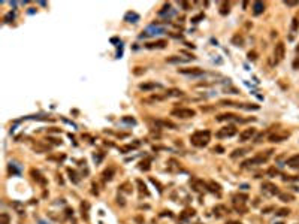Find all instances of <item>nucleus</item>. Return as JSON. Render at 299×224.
Segmentation results:
<instances>
[{
  "label": "nucleus",
  "mask_w": 299,
  "mask_h": 224,
  "mask_svg": "<svg viewBox=\"0 0 299 224\" xmlns=\"http://www.w3.org/2000/svg\"><path fill=\"white\" fill-rule=\"evenodd\" d=\"M12 206L15 208V209H17V212H18V214H24V209L21 208V205H19L18 202H12Z\"/></svg>",
  "instance_id": "obj_43"
},
{
  "label": "nucleus",
  "mask_w": 299,
  "mask_h": 224,
  "mask_svg": "<svg viewBox=\"0 0 299 224\" xmlns=\"http://www.w3.org/2000/svg\"><path fill=\"white\" fill-rule=\"evenodd\" d=\"M124 19H126L127 22H136V21L139 19V15L135 14V12H127L126 17H124Z\"/></svg>",
  "instance_id": "obj_26"
},
{
  "label": "nucleus",
  "mask_w": 299,
  "mask_h": 224,
  "mask_svg": "<svg viewBox=\"0 0 299 224\" xmlns=\"http://www.w3.org/2000/svg\"><path fill=\"white\" fill-rule=\"evenodd\" d=\"M202 18H203V14H200V15H197V17L192 18V21H193V22H199V19H202Z\"/></svg>",
  "instance_id": "obj_53"
},
{
  "label": "nucleus",
  "mask_w": 299,
  "mask_h": 224,
  "mask_svg": "<svg viewBox=\"0 0 299 224\" xmlns=\"http://www.w3.org/2000/svg\"><path fill=\"white\" fill-rule=\"evenodd\" d=\"M51 132H53V133H61V130H60V129H55V127L51 129Z\"/></svg>",
  "instance_id": "obj_60"
},
{
  "label": "nucleus",
  "mask_w": 299,
  "mask_h": 224,
  "mask_svg": "<svg viewBox=\"0 0 299 224\" xmlns=\"http://www.w3.org/2000/svg\"><path fill=\"white\" fill-rule=\"evenodd\" d=\"M0 224H11V221H9V215H8L6 212H3V214L0 215Z\"/></svg>",
  "instance_id": "obj_36"
},
{
  "label": "nucleus",
  "mask_w": 299,
  "mask_h": 224,
  "mask_svg": "<svg viewBox=\"0 0 299 224\" xmlns=\"http://www.w3.org/2000/svg\"><path fill=\"white\" fill-rule=\"evenodd\" d=\"M211 151L214 153V154H223V153H224L226 150H224V146H221V145H215V146L212 148Z\"/></svg>",
  "instance_id": "obj_35"
},
{
  "label": "nucleus",
  "mask_w": 299,
  "mask_h": 224,
  "mask_svg": "<svg viewBox=\"0 0 299 224\" xmlns=\"http://www.w3.org/2000/svg\"><path fill=\"white\" fill-rule=\"evenodd\" d=\"M226 224H242L241 221H235V220H230V221H228Z\"/></svg>",
  "instance_id": "obj_59"
},
{
  "label": "nucleus",
  "mask_w": 299,
  "mask_h": 224,
  "mask_svg": "<svg viewBox=\"0 0 299 224\" xmlns=\"http://www.w3.org/2000/svg\"><path fill=\"white\" fill-rule=\"evenodd\" d=\"M135 220H136V223H138V224H142V223H144V218H142V217H136Z\"/></svg>",
  "instance_id": "obj_57"
},
{
  "label": "nucleus",
  "mask_w": 299,
  "mask_h": 224,
  "mask_svg": "<svg viewBox=\"0 0 299 224\" xmlns=\"http://www.w3.org/2000/svg\"><path fill=\"white\" fill-rule=\"evenodd\" d=\"M14 18H15V14H14V12H8V14L5 15V18H3V19H5V22H11Z\"/></svg>",
  "instance_id": "obj_38"
},
{
  "label": "nucleus",
  "mask_w": 299,
  "mask_h": 224,
  "mask_svg": "<svg viewBox=\"0 0 299 224\" xmlns=\"http://www.w3.org/2000/svg\"><path fill=\"white\" fill-rule=\"evenodd\" d=\"M262 190H263V191H268L269 194H280L278 187L274 185V184H271V182H263V184H262Z\"/></svg>",
  "instance_id": "obj_14"
},
{
  "label": "nucleus",
  "mask_w": 299,
  "mask_h": 224,
  "mask_svg": "<svg viewBox=\"0 0 299 224\" xmlns=\"http://www.w3.org/2000/svg\"><path fill=\"white\" fill-rule=\"evenodd\" d=\"M168 169H169L171 172H176V171H179V164H178V161H176L175 158H171V160L168 161Z\"/></svg>",
  "instance_id": "obj_24"
},
{
  "label": "nucleus",
  "mask_w": 299,
  "mask_h": 224,
  "mask_svg": "<svg viewBox=\"0 0 299 224\" xmlns=\"http://www.w3.org/2000/svg\"><path fill=\"white\" fill-rule=\"evenodd\" d=\"M158 87H160V84H156V82H145V84L139 85V90H142V91H151V90L158 88Z\"/></svg>",
  "instance_id": "obj_20"
},
{
  "label": "nucleus",
  "mask_w": 299,
  "mask_h": 224,
  "mask_svg": "<svg viewBox=\"0 0 299 224\" xmlns=\"http://www.w3.org/2000/svg\"><path fill=\"white\" fill-rule=\"evenodd\" d=\"M174 117H178L181 120H187V118H193L196 117V111L194 109H190V108H176L171 112Z\"/></svg>",
  "instance_id": "obj_3"
},
{
  "label": "nucleus",
  "mask_w": 299,
  "mask_h": 224,
  "mask_svg": "<svg viewBox=\"0 0 299 224\" xmlns=\"http://www.w3.org/2000/svg\"><path fill=\"white\" fill-rule=\"evenodd\" d=\"M296 52H299V47H298V48H296Z\"/></svg>",
  "instance_id": "obj_62"
},
{
  "label": "nucleus",
  "mask_w": 299,
  "mask_h": 224,
  "mask_svg": "<svg viewBox=\"0 0 299 224\" xmlns=\"http://www.w3.org/2000/svg\"><path fill=\"white\" fill-rule=\"evenodd\" d=\"M284 5H286V6H289V8H295V6H298V5H299V2H296V0H295V2H293V0H286V2H284Z\"/></svg>",
  "instance_id": "obj_39"
},
{
  "label": "nucleus",
  "mask_w": 299,
  "mask_h": 224,
  "mask_svg": "<svg viewBox=\"0 0 299 224\" xmlns=\"http://www.w3.org/2000/svg\"><path fill=\"white\" fill-rule=\"evenodd\" d=\"M136 185H138V188H139V191H141L142 194L150 196V191H148V188H147L145 182H142V179H136Z\"/></svg>",
  "instance_id": "obj_25"
},
{
  "label": "nucleus",
  "mask_w": 299,
  "mask_h": 224,
  "mask_svg": "<svg viewBox=\"0 0 299 224\" xmlns=\"http://www.w3.org/2000/svg\"><path fill=\"white\" fill-rule=\"evenodd\" d=\"M66 215H68V217H71V215H73V211L68 208V209H66Z\"/></svg>",
  "instance_id": "obj_58"
},
{
  "label": "nucleus",
  "mask_w": 299,
  "mask_h": 224,
  "mask_svg": "<svg viewBox=\"0 0 299 224\" xmlns=\"http://www.w3.org/2000/svg\"><path fill=\"white\" fill-rule=\"evenodd\" d=\"M194 57H179V55H172V57H168L166 58V63H171V64H179V63H187L190 60H193Z\"/></svg>",
  "instance_id": "obj_8"
},
{
  "label": "nucleus",
  "mask_w": 299,
  "mask_h": 224,
  "mask_svg": "<svg viewBox=\"0 0 299 224\" xmlns=\"http://www.w3.org/2000/svg\"><path fill=\"white\" fill-rule=\"evenodd\" d=\"M132 185L129 184V182H123L121 185H120V190L121 191H126V193H132V188H130Z\"/></svg>",
  "instance_id": "obj_37"
},
{
  "label": "nucleus",
  "mask_w": 299,
  "mask_h": 224,
  "mask_svg": "<svg viewBox=\"0 0 299 224\" xmlns=\"http://www.w3.org/2000/svg\"><path fill=\"white\" fill-rule=\"evenodd\" d=\"M166 45H168V42L166 40H156V42H148V43H145V48L147 50H163V48H166Z\"/></svg>",
  "instance_id": "obj_9"
},
{
  "label": "nucleus",
  "mask_w": 299,
  "mask_h": 224,
  "mask_svg": "<svg viewBox=\"0 0 299 224\" xmlns=\"http://www.w3.org/2000/svg\"><path fill=\"white\" fill-rule=\"evenodd\" d=\"M150 181H151V182H153V184H154V185H157V187H158V190H160V193H162V191H163V187H162V184H160V182H158V181H156V179H154V178H150Z\"/></svg>",
  "instance_id": "obj_46"
},
{
  "label": "nucleus",
  "mask_w": 299,
  "mask_h": 224,
  "mask_svg": "<svg viewBox=\"0 0 299 224\" xmlns=\"http://www.w3.org/2000/svg\"><path fill=\"white\" fill-rule=\"evenodd\" d=\"M235 135H236L235 126H226V127L220 129V130L215 133L217 138H232V136H235Z\"/></svg>",
  "instance_id": "obj_4"
},
{
  "label": "nucleus",
  "mask_w": 299,
  "mask_h": 224,
  "mask_svg": "<svg viewBox=\"0 0 299 224\" xmlns=\"http://www.w3.org/2000/svg\"><path fill=\"white\" fill-rule=\"evenodd\" d=\"M207 188L211 190V191H217V193H220V191H221V187H220V184H217V182H214V181H210V182H208Z\"/></svg>",
  "instance_id": "obj_29"
},
{
  "label": "nucleus",
  "mask_w": 299,
  "mask_h": 224,
  "mask_svg": "<svg viewBox=\"0 0 299 224\" xmlns=\"http://www.w3.org/2000/svg\"><path fill=\"white\" fill-rule=\"evenodd\" d=\"M179 96H183V91L178 90V88H171L165 94V97H179Z\"/></svg>",
  "instance_id": "obj_23"
},
{
  "label": "nucleus",
  "mask_w": 299,
  "mask_h": 224,
  "mask_svg": "<svg viewBox=\"0 0 299 224\" xmlns=\"http://www.w3.org/2000/svg\"><path fill=\"white\" fill-rule=\"evenodd\" d=\"M210 139H211V132L210 130H199V132H194L190 138V142L193 146H197V148H203L210 143Z\"/></svg>",
  "instance_id": "obj_1"
},
{
  "label": "nucleus",
  "mask_w": 299,
  "mask_h": 224,
  "mask_svg": "<svg viewBox=\"0 0 299 224\" xmlns=\"http://www.w3.org/2000/svg\"><path fill=\"white\" fill-rule=\"evenodd\" d=\"M278 199L281 202H284V203H289V202H293L295 200V196L290 194V193H280L278 194Z\"/></svg>",
  "instance_id": "obj_21"
},
{
  "label": "nucleus",
  "mask_w": 299,
  "mask_h": 224,
  "mask_svg": "<svg viewBox=\"0 0 299 224\" xmlns=\"http://www.w3.org/2000/svg\"><path fill=\"white\" fill-rule=\"evenodd\" d=\"M200 109H202V111H205V112H208V111H212L214 108H208V106H200Z\"/></svg>",
  "instance_id": "obj_56"
},
{
  "label": "nucleus",
  "mask_w": 299,
  "mask_h": 224,
  "mask_svg": "<svg viewBox=\"0 0 299 224\" xmlns=\"http://www.w3.org/2000/svg\"><path fill=\"white\" fill-rule=\"evenodd\" d=\"M193 215H194V209H190V208H189V209H186V211L181 214V218H183V220H187L189 217H193Z\"/></svg>",
  "instance_id": "obj_31"
},
{
  "label": "nucleus",
  "mask_w": 299,
  "mask_h": 224,
  "mask_svg": "<svg viewBox=\"0 0 299 224\" xmlns=\"http://www.w3.org/2000/svg\"><path fill=\"white\" fill-rule=\"evenodd\" d=\"M248 151H250V148H239V150H235L233 153H230V158H238V157H242V155H245Z\"/></svg>",
  "instance_id": "obj_22"
},
{
  "label": "nucleus",
  "mask_w": 299,
  "mask_h": 224,
  "mask_svg": "<svg viewBox=\"0 0 299 224\" xmlns=\"http://www.w3.org/2000/svg\"><path fill=\"white\" fill-rule=\"evenodd\" d=\"M275 224H284V223H283V221H280V223H275Z\"/></svg>",
  "instance_id": "obj_61"
},
{
  "label": "nucleus",
  "mask_w": 299,
  "mask_h": 224,
  "mask_svg": "<svg viewBox=\"0 0 299 224\" xmlns=\"http://www.w3.org/2000/svg\"><path fill=\"white\" fill-rule=\"evenodd\" d=\"M144 73H145V67H135L133 69V75H136V76L144 75Z\"/></svg>",
  "instance_id": "obj_40"
},
{
  "label": "nucleus",
  "mask_w": 299,
  "mask_h": 224,
  "mask_svg": "<svg viewBox=\"0 0 299 224\" xmlns=\"http://www.w3.org/2000/svg\"><path fill=\"white\" fill-rule=\"evenodd\" d=\"M117 203H118V205H121V206H124V205H126V202H124V199H123V197H120V196L117 197Z\"/></svg>",
  "instance_id": "obj_51"
},
{
  "label": "nucleus",
  "mask_w": 299,
  "mask_h": 224,
  "mask_svg": "<svg viewBox=\"0 0 299 224\" xmlns=\"http://www.w3.org/2000/svg\"><path fill=\"white\" fill-rule=\"evenodd\" d=\"M287 138H289V133H283V135H280V133H274V135H271V136L268 138V140L272 142V143H278V142H283V140H287Z\"/></svg>",
  "instance_id": "obj_13"
},
{
  "label": "nucleus",
  "mask_w": 299,
  "mask_h": 224,
  "mask_svg": "<svg viewBox=\"0 0 299 224\" xmlns=\"http://www.w3.org/2000/svg\"><path fill=\"white\" fill-rule=\"evenodd\" d=\"M220 14H221V15L229 14V5H228V3H223V5H221V11H220Z\"/></svg>",
  "instance_id": "obj_42"
},
{
  "label": "nucleus",
  "mask_w": 299,
  "mask_h": 224,
  "mask_svg": "<svg viewBox=\"0 0 299 224\" xmlns=\"http://www.w3.org/2000/svg\"><path fill=\"white\" fill-rule=\"evenodd\" d=\"M293 69H299V57L295 58V61H293Z\"/></svg>",
  "instance_id": "obj_55"
},
{
  "label": "nucleus",
  "mask_w": 299,
  "mask_h": 224,
  "mask_svg": "<svg viewBox=\"0 0 299 224\" xmlns=\"http://www.w3.org/2000/svg\"><path fill=\"white\" fill-rule=\"evenodd\" d=\"M284 54H286V45L284 42H278L274 48V58H275V64L280 63L283 58H284Z\"/></svg>",
  "instance_id": "obj_5"
},
{
  "label": "nucleus",
  "mask_w": 299,
  "mask_h": 224,
  "mask_svg": "<svg viewBox=\"0 0 299 224\" xmlns=\"http://www.w3.org/2000/svg\"><path fill=\"white\" fill-rule=\"evenodd\" d=\"M102 158H103V154H97V155L94 154V161H96V163H100Z\"/></svg>",
  "instance_id": "obj_49"
},
{
  "label": "nucleus",
  "mask_w": 299,
  "mask_h": 224,
  "mask_svg": "<svg viewBox=\"0 0 299 224\" xmlns=\"http://www.w3.org/2000/svg\"><path fill=\"white\" fill-rule=\"evenodd\" d=\"M114 173H115V167H108L106 171H103L102 173V178H103V181H111L112 178H114Z\"/></svg>",
  "instance_id": "obj_18"
},
{
  "label": "nucleus",
  "mask_w": 299,
  "mask_h": 224,
  "mask_svg": "<svg viewBox=\"0 0 299 224\" xmlns=\"http://www.w3.org/2000/svg\"><path fill=\"white\" fill-rule=\"evenodd\" d=\"M256 135V129L250 127V129H245L239 133V142H247V140H251Z\"/></svg>",
  "instance_id": "obj_7"
},
{
  "label": "nucleus",
  "mask_w": 299,
  "mask_h": 224,
  "mask_svg": "<svg viewBox=\"0 0 299 224\" xmlns=\"http://www.w3.org/2000/svg\"><path fill=\"white\" fill-rule=\"evenodd\" d=\"M217 121H239V122H242L244 120H241V118H238V115H235V114H232V112H228V114H221V115H218Z\"/></svg>",
  "instance_id": "obj_11"
},
{
  "label": "nucleus",
  "mask_w": 299,
  "mask_h": 224,
  "mask_svg": "<svg viewBox=\"0 0 299 224\" xmlns=\"http://www.w3.org/2000/svg\"><path fill=\"white\" fill-rule=\"evenodd\" d=\"M68 172H69V175H71L69 178H71V181H72V182H75V184H78V182H79V178H78V175H76V172H75V171H71V169H69Z\"/></svg>",
  "instance_id": "obj_33"
},
{
  "label": "nucleus",
  "mask_w": 299,
  "mask_h": 224,
  "mask_svg": "<svg viewBox=\"0 0 299 224\" xmlns=\"http://www.w3.org/2000/svg\"><path fill=\"white\" fill-rule=\"evenodd\" d=\"M179 5H181V6H183V8H184V9H186V11H187V9H190V5H189V3H187V2H181V3H179Z\"/></svg>",
  "instance_id": "obj_54"
},
{
  "label": "nucleus",
  "mask_w": 299,
  "mask_h": 224,
  "mask_svg": "<svg viewBox=\"0 0 299 224\" xmlns=\"http://www.w3.org/2000/svg\"><path fill=\"white\" fill-rule=\"evenodd\" d=\"M232 43L233 45H236V47H242V43H244V37L241 35H235L232 37Z\"/></svg>",
  "instance_id": "obj_28"
},
{
  "label": "nucleus",
  "mask_w": 299,
  "mask_h": 224,
  "mask_svg": "<svg viewBox=\"0 0 299 224\" xmlns=\"http://www.w3.org/2000/svg\"><path fill=\"white\" fill-rule=\"evenodd\" d=\"M88 206H90V205H88L87 202H82V203H81V215H82V218H84L85 221L88 220Z\"/></svg>",
  "instance_id": "obj_27"
},
{
  "label": "nucleus",
  "mask_w": 299,
  "mask_h": 224,
  "mask_svg": "<svg viewBox=\"0 0 299 224\" xmlns=\"http://www.w3.org/2000/svg\"><path fill=\"white\" fill-rule=\"evenodd\" d=\"M179 73L183 75H189V76H202L205 72L200 67H186V69H178Z\"/></svg>",
  "instance_id": "obj_6"
},
{
  "label": "nucleus",
  "mask_w": 299,
  "mask_h": 224,
  "mask_svg": "<svg viewBox=\"0 0 299 224\" xmlns=\"http://www.w3.org/2000/svg\"><path fill=\"white\" fill-rule=\"evenodd\" d=\"M139 169H141V171H145V172H148V171L151 169L150 160H144V161H141V164H139Z\"/></svg>",
  "instance_id": "obj_30"
},
{
  "label": "nucleus",
  "mask_w": 299,
  "mask_h": 224,
  "mask_svg": "<svg viewBox=\"0 0 299 224\" xmlns=\"http://www.w3.org/2000/svg\"><path fill=\"white\" fill-rule=\"evenodd\" d=\"M265 9H266V6H265L263 2H254V3H253V14H254V15L263 14Z\"/></svg>",
  "instance_id": "obj_15"
},
{
  "label": "nucleus",
  "mask_w": 299,
  "mask_h": 224,
  "mask_svg": "<svg viewBox=\"0 0 299 224\" xmlns=\"http://www.w3.org/2000/svg\"><path fill=\"white\" fill-rule=\"evenodd\" d=\"M169 9H171V5H169V3H168V5H165V6H163V8H162V11H160V12H158V14H160V15H163V14H166V12H168V11H169Z\"/></svg>",
  "instance_id": "obj_45"
},
{
  "label": "nucleus",
  "mask_w": 299,
  "mask_h": 224,
  "mask_svg": "<svg viewBox=\"0 0 299 224\" xmlns=\"http://www.w3.org/2000/svg\"><path fill=\"white\" fill-rule=\"evenodd\" d=\"M272 211H275V206H272V205H271V206L263 208V209H262V214H271Z\"/></svg>",
  "instance_id": "obj_44"
},
{
  "label": "nucleus",
  "mask_w": 299,
  "mask_h": 224,
  "mask_svg": "<svg viewBox=\"0 0 299 224\" xmlns=\"http://www.w3.org/2000/svg\"><path fill=\"white\" fill-rule=\"evenodd\" d=\"M232 200H233L235 206H236V205H244L247 200H248V196H247V194H235V196L232 197Z\"/></svg>",
  "instance_id": "obj_17"
},
{
  "label": "nucleus",
  "mask_w": 299,
  "mask_h": 224,
  "mask_svg": "<svg viewBox=\"0 0 299 224\" xmlns=\"http://www.w3.org/2000/svg\"><path fill=\"white\" fill-rule=\"evenodd\" d=\"M299 29V18L296 17V18H293V22H292V30L293 32H296Z\"/></svg>",
  "instance_id": "obj_41"
},
{
  "label": "nucleus",
  "mask_w": 299,
  "mask_h": 224,
  "mask_svg": "<svg viewBox=\"0 0 299 224\" xmlns=\"http://www.w3.org/2000/svg\"><path fill=\"white\" fill-rule=\"evenodd\" d=\"M30 175H32V178L35 179L37 184H40V185H47V178L39 172V171H36V169H30Z\"/></svg>",
  "instance_id": "obj_10"
},
{
  "label": "nucleus",
  "mask_w": 299,
  "mask_h": 224,
  "mask_svg": "<svg viewBox=\"0 0 299 224\" xmlns=\"http://www.w3.org/2000/svg\"><path fill=\"white\" fill-rule=\"evenodd\" d=\"M123 121H124V122H129V124H135V122H136L135 118H130V117H124Z\"/></svg>",
  "instance_id": "obj_48"
},
{
  "label": "nucleus",
  "mask_w": 299,
  "mask_h": 224,
  "mask_svg": "<svg viewBox=\"0 0 299 224\" xmlns=\"http://www.w3.org/2000/svg\"><path fill=\"white\" fill-rule=\"evenodd\" d=\"M286 164L289 167H292V169H299V154H295V155H292L290 158H287Z\"/></svg>",
  "instance_id": "obj_16"
},
{
  "label": "nucleus",
  "mask_w": 299,
  "mask_h": 224,
  "mask_svg": "<svg viewBox=\"0 0 299 224\" xmlns=\"http://www.w3.org/2000/svg\"><path fill=\"white\" fill-rule=\"evenodd\" d=\"M154 124L158 126V127H166V129H172V130L178 129V126H176L175 122H172V121H169V120H154Z\"/></svg>",
  "instance_id": "obj_12"
},
{
  "label": "nucleus",
  "mask_w": 299,
  "mask_h": 224,
  "mask_svg": "<svg viewBox=\"0 0 299 224\" xmlns=\"http://www.w3.org/2000/svg\"><path fill=\"white\" fill-rule=\"evenodd\" d=\"M266 173H268V176H269V178H274V176L280 175V172H278V169H277V167H269Z\"/></svg>",
  "instance_id": "obj_34"
},
{
  "label": "nucleus",
  "mask_w": 299,
  "mask_h": 224,
  "mask_svg": "<svg viewBox=\"0 0 299 224\" xmlns=\"http://www.w3.org/2000/svg\"><path fill=\"white\" fill-rule=\"evenodd\" d=\"M212 212H214V215H217V217H221V215H224L226 212H229V209L224 206V205H217V206H214Z\"/></svg>",
  "instance_id": "obj_19"
},
{
  "label": "nucleus",
  "mask_w": 299,
  "mask_h": 224,
  "mask_svg": "<svg viewBox=\"0 0 299 224\" xmlns=\"http://www.w3.org/2000/svg\"><path fill=\"white\" fill-rule=\"evenodd\" d=\"M284 181H295V182H299V175L298 176H287V178H283Z\"/></svg>",
  "instance_id": "obj_47"
},
{
  "label": "nucleus",
  "mask_w": 299,
  "mask_h": 224,
  "mask_svg": "<svg viewBox=\"0 0 299 224\" xmlns=\"http://www.w3.org/2000/svg\"><path fill=\"white\" fill-rule=\"evenodd\" d=\"M278 217H287L289 214H290V209L289 208H281V209H278V212H275Z\"/></svg>",
  "instance_id": "obj_32"
},
{
  "label": "nucleus",
  "mask_w": 299,
  "mask_h": 224,
  "mask_svg": "<svg viewBox=\"0 0 299 224\" xmlns=\"http://www.w3.org/2000/svg\"><path fill=\"white\" fill-rule=\"evenodd\" d=\"M272 150H268V151H262V153H259V154H256L254 157H251V158H248V160H245L244 163H242V166L244 167H247V166H257V164H263V163H266L268 161V158L272 155Z\"/></svg>",
  "instance_id": "obj_2"
},
{
  "label": "nucleus",
  "mask_w": 299,
  "mask_h": 224,
  "mask_svg": "<svg viewBox=\"0 0 299 224\" xmlns=\"http://www.w3.org/2000/svg\"><path fill=\"white\" fill-rule=\"evenodd\" d=\"M47 140H51L54 145H60V143H61V140H57V139H54V138H48Z\"/></svg>",
  "instance_id": "obj_52"
},
{
  "label": "nucleus",
  "mask_w": 299,
  "mask_h": 224,
  "mask_svg": "<svg viewBox=\"0 0 299 224\" xmlns=\"http://www.w3.org/2000/svg\"><path fill=\"white\" fill-rule=\"evenodd\" d=\"M256 55H257V54H256L254 51H253V52H248V60H253V61H254V60L257 58Z\"/></svg>",
  "instance_id": "obj_50"
},
{
  "label": "nucleus",
  "mask_w": 299,
  "mask_h": 224,
  "mask_svg": "<svg viewBox=\"0 0 299 224\" xmlns=\"http://www.w3.org/2000/svg\"><path fill=\"white\" fill-rule=\"evenodd\" d=\"M196 224H203V223H196Z\"/></svg>",
  "instance_id": "obj_63"
}]
</instances>
